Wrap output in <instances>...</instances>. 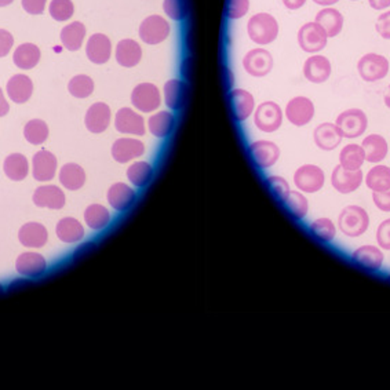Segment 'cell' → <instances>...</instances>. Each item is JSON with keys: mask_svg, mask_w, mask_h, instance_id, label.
<instances>
[{"mask_svg": "<svg viewBox=\"0 0 390 390\" xmlns=\"http://www.w3.org/2000/svg\"><path fill=\"white\" fill-rule=\"evenodd\" d=\"M247 33L258 46L271 45L278 36V23L269 13H256L247 23Z\"/></svg>", "mask_w": 390, "mask_h": 390, "instance_id": "1", "label": "cell"}, {"mask_svg": "<svg viewBox=\"0 0 390 390\" xmlns=\"http://www.w3.org/2000/svg\"><path fill=\"white\" fill-rule=\"evenodd\" d=\"M338 227L347 237H360L369 228V215L363 207H345L338 217Z\"/></svg>", "mask_w": 390, "mask_h": 390, "instance_id": "2", "label": "cell"}, {"mask_svg": "<svg viewBox=\"0 0 390 390\" xmlns=\"http://www.w3.org/2000/svg\"><path fill=\"white\" fill-rule=\"evenodd\" d=\"M254 124L262 133H275L283 124V109L273 101L259 104L254 111Z\"/></svg>", "mask_w": 390, "mask_h": 390, "instance_id": "3", "label": "cell"}, {"mask_svg": "<svg viewBox=\"0 0 390 390\" xmlns=\"http://www.w3.org/2000/svg\"><path fill=\"white\" fill-rule=\"evenodd\" d=\"M357 72L364 82L375 83V82H379L388 76L389 61L386 57H384L381 54L368 53L359 60Z\"/></svg>", "mask_w": 390, "mask_h": 390, "instance_id": "4", "label": "cell"}, {"mask_svg": "<svg viewBox=\"0 0 390 390\" xmlns=\"http://www.w3.org/2000/svg\"><path fill=\"white\" fill-rule=\"evenodd\" d=\"M294 184L303 193H318L325 184V174L316 164H303L294 173Z\"/></svg>", "mask_w": 390, "mask_h": 390, "instance_id": "5", "label": "cell"}, {"mask_svg": "<svg viewBox=\"0 0 390 390\" xmlns=\"http://www.w3.org/2000/svg\"><path fill=\"white\" fill-rule=\"evenodd\" d=\"M335 124L340 127L344 138H359L367 130L368 117L364 111L350 108L337 116Z\"/></svg>", "mask_w": 390, "mask_h": 390, "instance_id": "6", "label": "cell"}, {"mask_svg": "<svg viewBox=\"0 0 390 390\" xmlns=\"http://www.w3.org/2000/svg\"><path fill=\"white\" fill-rule=\"evenodd\" d=\"M170 23L161 16L153 14L146 17L139 25V38L149 46L161 45L170 35Z\"/></svg>", "mask_w": 390, "mask_h": 390, "instance_id": "7", "label": "cell"}, {"mask_svg": "<svg viewBox=\"0 0 390 390\" xmlns=\"http://www.w3.org/2000/svg\"><path fill=\"white\" fill-rule=\"evenodd\" d=\"M131 104L142 114H152L161 107V90L152 83H139L131 92Z\"/></svg>", "mask_w": 390, "mask_h": 390, "instance_id": "8", "label": "cell"}, {"mask_svg": "<svg viewBox=\"0 0 390 390\" xmlns=\"http://www.w3.org/2000/svg\"><path fill=\"white\" fill-rule=\"evenodd\" d=\"M315 112L316 109L313 101L303 95H298L290 99L284 111L287 120L296 127H303L309 124L315 117Z\"/></svg>", "mask_w": 390, "mask_h": 390, "instance_id": "9", "label": "cell"}, {"mask_svg": "<svg viewBox=\"0 0 390 390\" xmlns=\"http://www.w3.org/2000/svg\"><path fill=\"white\" fill-rule=\"evenodd\" d=\"M327 35L318 23H303L298 31V45L305 53L318 54L327 46Z\"/></svg>", "mask_w": 390, "mask_h": 390, "instance_id": "10", "label": "cell"}, {"mask_svg": "<svg viewBox=\"0 0 390 390\" xmlns=\"http://www.w3.org/2000/svg\"><path fill=\"white\" fill-rule=\"evenodd\" d=\"M272 54L265 48H253L243 58V68L253 77H265L273 69Z\"/></svg>", "mask_w": 390, "mask_h": 390, "instance_id": "11", "label": "cell"}, {"mask_svg": "<svg viewBox=\"0 0 390 390\" xmlns=\"http://www.w3.org/2000/svg\"><path fill=\"white\" fill-rule=\"evenodd\" d=\"M249 152L253 158L254 163L262 170L273 167L281 155L280 148L273 141H268V139L255 141L250 145Z\"/></svg>", "mask_w": 390, "mask_h": 390, "instance_id": "12", "label": "cell"}, {"mask_svg": "<svg viewBox=\"0 0 390 390\" xmlns=\"http://www.w3.org/2000/svg\"><path fill=\"white\" fill-rule=\"evenodd\" d=\"M363 181H364V175L362 170L349 171V170H345L344 167H341L340 164L332 170V174H331L332 188L342 195L356 192L362 186Z\"/></svg>", "mask_w": 390, "mask_h": 390, "instance_id": "13", "label": "cell"}, {"mask_svg": "<svg viewBox=\"0 0 390 390\" xmlns=\"http://www.w3.org/2000/svg\"><path fill=\"white\" fill-rule=\"evenodd\" d=\"M115 129L121 134L142 137L146 133L143 117L130 108H121L115 116Z\"/></svg>", "mask_w": 390, "mask_h": 390, "instance_id": "14", "label": "cell"}, {"mask_svg": "<svg viewBox=\"0 0 390 390\" xmlns=\"http://www.w3.org/2000/svg\"><path fill=\"white\" fill-rule=\"evenodd\" d=\"M302 72H303V76L306 80H309L310 83H315V85H320L330 79L332 67L327 57L313 54L312 57H309L305 61Z\"/></svg>", "mask_w": 390, "mask_h": 390, "instance_id": "15", "label": "cell"}, {"mask_svg": "<svg viewBox=\"0 0 390 390\" xmlns=\"http://www.w3.org/2000/svg\"><path fill=\"white\" fill-rule=\"evenodd\" d=\"M58 167L57 158L47 149L39 151L32 159V174L39 183H48L55 177Z\"/></svg>", "mask_w": 390, "mask_h": 390, "instance_id": "16", "label": "cell"}, {"mask_svg": "<svg viewBox=\"0 0 390 390\" xmlns=\"http://www.w3.org/2000/svg\"><path fill=\"white\" fill-rule=\"evenodd\" d=\"M112 158L117 163H129L141 158L145 153V145L136 138H119L112 145Z\"/></svg>", "mask_w": 390, "mask_h": 390, "instance_id": "17", "label": "cell"}, {"mask_svg": "<svg viewBox=\"0 0 390 390\" xmlns=\"http://www.w3.org/2000/svg\"><path fill=\"white\" fill-rule=\"evenodd\" d=\"M112 119L111 108L104 102H95L85 116L86 129L92 134H101L108 130Z\"/></svg>", "mask_w": 390, "mask_h": 390, "instance_id": "18", "label": "cell"}, {"mask_svg": "<svg viewBox=\"0 0 390 390\" xmlns=\"http://www.w3.org/2000/svg\"><path fill=\"white\" fill-rule=\"evenodd\" d=\"M232 115L236 121H246L255 111V99L251 92L243 89H234L229 94Z\"/></svg>", "mask_w": 390, "mask_h": 390, "instance_id": "19", "label": "cell"}, {"mask_svg": "<svg viewBox=\"0 0 390 390\" xmlns=\"http://www.w3.org/2000/svg\"><path fill=\"white\" fill-rule=\"evenodd\" d=\"M352 261L359 265L363 269H367L371 272L379 271L384 265L385 255L381 247L372 246V244H366L359 249H356L352 254Z\"/></svg>", "mask_w": 390, "mask_h": 390, "instance_id": "20", "label": "cell"}, {"mask_svg": "<svg viewBox=\"0 0 390 390\" xmlns=\"http://www.w3.org/2000/svg\"><path fill=\"white\" fill-rule=\"evenodd\" d=\"M342 133L335 123H322L313 131V141L316 146L325 152L337 149L342 142Z\"/></svg>", "mask_w": 390, "mask_h": 390, "instance_id": "21", "label": "cell"}, {"mask_svg": "<svg viewBox=\"0 0 390 390\" xmlns=\"http://www.w3.org/2000/svg\"><path fill=\"white\" fill-rule=\"evenodd\" d=\"M33 203L40 208L61 210L67 203V197L63 189L55 185H45L35 190Z\"/></svg>", "mask_w": 390, "mask_h": 390, "instance_id": "22", "label": "cell"}, {"mask_svg": "<svg viewBox=\"0 0 390 390\" xmlns=\"http://www.w3.org/2000/svg\"><path fill=\"white\" fill-rule=\"evenodd\" d=\"M86 54L92 64H107L112 55V43L104 33L92 35L86 45Z\"/></svg>", "mask_w": 390, "mask_h": 390, "instance_id": "23", "label": "cell"}, {"mask_svg": "<svg viewBox=\"0 0 390 390\" xmlns=\"http://www.w3.org/2000/svg\"><path fill=\"white\" fill-rule=\"evenodd\" d=\"M107 199H108L109 206L112 207L114 210L119 212H123L134 205V202L137 199V193L130 185L124 184V183H116L108 189Z\"/></svg>", "mask_w": 390, "mask_h": 390, "instance_id": "24", "label": "cell"}, {"mask_svg": "<svg viewBox=\"0 0 390 390\" xmlns=\"http://www.w3.org/2000/svg\"><path fill=\"white\" fill-rule=\"evenodd\" d=\"M186 95H188V85L184 80L180 79H170L164 83L163 87V97H164V104L170 111H180L186 102Z\"/></svg>", "mask_w": 390, "mask_h": 390, "instance_id": "25", "label": "cell"}, {"mask_svg": "<svg viewBox=\"0 0 390 390\" xmlns=\"http://www.w3.org/2000/svg\"><path fill=\"white\" fill-rule=\"evenodd\" d=\"M115 57L119 65L134 68L142 60V48L133 39H123L116 46Z\"/></svg>", "mask_w": 390, "mask_h": 390, "instance_id": "26", "label": "cell"}, {"mask_svg": "<svg viewBox=\"0 0 390 390\" xmlns=\"http://www.w3.org/2000/svg\"><path fill=\"white\" fill-rule=\"evenodd\" d=\"M18 239L21 244L28 249H42L46 246L48 240V232L46 227L38 222H28L21 227Z\"/></svg>", "mask_w": 390, "mask_h": 390, "instance_id": "27", "label": "cell"}, {"mask_svg": "<svg viewBox=\"0 0 390 390\" xmlns=\"http://www.w3.org/2000/svg\"><path fill=\"white\" fill-rule=\"evenodd\" d=\"M16 268L25 277H39L46 272L47 262L40 254L23 253L17 258Z\"/></svg>", "mask_w": 390, "mask_h": 390, "instance_id": "28", "label": "cell"}, {"mask_svg": "<svg viewBox=\"0 0 390 390\" xmlns=\"http://www.w3.org/2000/svg\"><path fill=\"white\" fill-rule=\"evenodd\" d=\"M315 23H319L325 32L327 38H335L342 32L344 16L340 10L332 7H324L316 14Z\"/></svg>", "mask_w": 390, "mask_h": 390, "instance_id": "29", "label": "cell"}, {"mask_svg": "<svg viewBox=\"0 0 390 390\" xmlns=\"http://www.w3.org/2000/svg\"><path fill=\"white\" fill-rule=\"evenodd\" d=\"M6 90L11 101H14L16 104H25L32 97L33 83L26 75H14L7 82Z\"/></svg>", "mask_w": 390, "mask_h": 390, "instance_id": "30", "label": "cell"}, {"mask_svg": "<svg viewBox=\"0 0 390 390\" xmlns=\"http://www.w3.org/2000/svg\"><path fill=\"white\" fill-rule=\"evenodd\" d=\"M57 237L67 244H75L83 240L85 237V227L72 217H65L60 220V222L55 227Z\"/></svg>", "mask_w": 390, "mask_h": 390, "instance_id": "31", "label": "cell"}, {"mask_svg": "<svg viewBox=\"0 0 390 390\" xmlns=\"http://www.w3.org/2000/svg\"><path fill=\"white\" fill-rule=\"evenodd\" d=\"M362 146L366 153V161L369 163H381L386 159L389 152L388 141L379 134H371L363 139Z\"/></svg>", "mask_w": 390, "mask_h": 390, "instance_id": "32", "label": "cell"}, {"mask_svg": "<svg viewBox=\"0 0 390 390\" xmlns=\"http://www.w3.org/2000/svg\"><path fill=\"white\" fill-rule=\"evenodd\" d=\"M175 127V116L168 111L156 112L148 119V129L156 138H167L171 136Z\"/></svg>", "mask_w": 390, "mask_h": 390, "instance_id": "33", "label": "cell"}, {"mask_svg": "<svg viewBox=\"0 0 390 390\" xmlns=\"http://www.w3.org/2000/svg\"><path fill=\"white\" fill-rule=\"evenodd\" d=\"M86 180V171L76 163H67L60 170V183L68 190L82 189Z\"/></svg>", "mask_w": 390, "mask_h": 390, "instance_id": "34", "label": "cell"}, {"mask_svg": "<svg viewBox=\"0 0 390 390\" xmlns=\"http://www.w3.org/2000/svg\"><path fill=\"white\" fill-rule=\"evenodd\" d=\"M364 161H366V153L363 146L359 143L345 145L340 152V166L344 167L345 170H349V171L362 170Z\"/></svg>", "mask_w": 390, "mask_h": 390, "instance_id": "35", "label": "cell"}, {"mask_svg": "<svg viewBox=\"0 0 390 390\" xmlns=\"http://www.w3.org/2000/svg\"><path fill=\"white\" fill-rule=\"evenodd\" d=\"M86 32H87V29H86L85 23H82L80 21L68 23L61 31V35H60L61 43L69 51H77L80 47L83 46Z\"/></svg>", "mask_w": 390, "mask_h": 390, "instance_id": "36", "label": "cell"}, {"mask_svg": "<svg viewBox=\"0 0 390 390\" xmlns=\"http://www.w3.org/2000/svg\"><path fill=\"white\" fill-rule=\"evenodd\" d=\"M13 61L18 68L25 69V70L35 68L40 61V50L33 43H23L16 48Z\"/></svg>", "mask_w": 390, "mask_h": 390, "instance_id": "37", "label": "cell"}, {"mask_svg": "<svg viewBox=\"0 0 390 390\" xmlns=\"http://www.w3.org/2000/svg\"><path fill=\"white\" fill-rule=\"evenodd\" d=\"M127 180L136 188H145L153 178V167L151 163L143 161H134L127 168Z\"/></svg>", "mask_w": 390, "mask_h": 390, "instance_id": "38", "label": "cell"}, {"mask_svg": "<svg viewBox=\"0 0 390 390\" xmlns=\"http://www.w3.org/2000/svg\"><path fill=\"white\" fill-rule=\"evenodd\" d=\"M364 180L371 192H386L390 189V167L377 164L368 171Z\"/></svg>", "mask_w": 390, "mask_h": 390, "instance_id": "39", "label": "cell"}, {"mask_svg": "<svg viewBox=\"0 0 390 390\" xmlns=\"http://www.w3.org/2000/svg\"><path fill=\"white\" fill-rule=\"evenodd\" d=\"M3 170L11 181H23L29 173V163L21 153H13L4 161Z\"/></svg>", "mask_w": 390, "mask_h": 390, "instance_id": "40", "label": "cell"}, {"mask_svg": "<svg viewBox=\"0 0 390 390\" xmlns=\"http://www.w3.org/2000/svg\"><path fill=\"white\" fill-rule=\"evenodd\" d=\"M85 222L90 229H105L111 222V212L102 205H90L85 211Z\"/></svg>", "mask_w": 390, "mask_h": 390, "instance_id": "41", "label": "cell"}, {"mask_svg": "<svg viewBox=\"0 0 390 390\" xmlns=\"http://www.w3.org/2000/svg\"><path fill=\"white\" fill-rule=\"evenodd\" d=\"M48 126L40 119H33L25 124L23 136L31 145H42L48 138Z\"/></svg>", "mask_w": 390, "mask_h": 390, "instance_id": "42", "label": "cell"}, {"mask_svg": "<svg viewBox=\"0 0 390 390\" xmlns=\"http://www.w3.org/2000/svg\"><path fill=\"white\" fill-rule=\"evenodd\" d=\"M309 230L315 237H318L323 243H331L337 236L335 224L332 222L331 218H327V217L315 220L309 225Z\"/></svg>", "mask_w": 390, "mask_h": 390, "instance_id": "43", "label": "cell"}, {"mask_svg": "<svg viewBox=\"0 0 390 390\" xmlns=\"http://www.w3.org/2000/svg\"><path fill=\"white\" fill-rule=\"evenodd\" d=\"M287 210L290 211V214L297 218V220H303L308 215L309 211V202L306 199V196L303 195V192L300 190H291L290 195L287 196V199L284 200Z\"/></svg>", "mask_w": 390, "mask_h": 390, "instance_id": "44", "label": "cell"}, {"mask_svg": "<svg viewBox=\"0 0 390 390\" xmlns=\"http://www.w3.org/2000/svg\"><path fill=\"white\" fill-rule=\"evenodd\" d=\"M68 92L75 98H87L94 92V82L87 75H76L69 80Z\"/></svg>", "mask_w": 390, "mask_h": 390, "instance_id": "45", "label": "cell"}, {"mask_svg": "<svg viewBox=\"0 0 390 390\" xmlns=\"http://www.w3.org/2000/svg\"><path fill=\"white\" fill-rule=\"evenodd\" d=\"M48 11L55 21L64 23L72 18L75 13V6L72 0H51Z\"/></svg>", "mask_w": 390, "mask_h": 390, "instance_id": "46", "label": "cell"}, {"mask_svg": "<svg viewBox=\"0 0 390 390\" xmlns=\"http://www.w3.org/2000/svg\"><path fill=\"white\" fill-rule=\"evenodd\" d=\"M166 16L174 21H183L188 16V0H163Z\"/></svg>", "mask_w": 390, "mask_h": 390, "instance_id": "47", "label": "cell"}, {"mask_svg": "<svg viewBox=\"0 0 390 390\" xmlns=\"http://www.w3.org/2000/svg\"><path fill=\"white\" fill-rule=\"evenodd\" d=\"M268 186H269V189L272 190V193L275 195L276 197L283 203L291 192V188H290V184L287 183V180H284L280 175H271L268 178Z\"/></svg>", "mask_w": 390, "mask_h": 390, "instance_id": "48", "label": "cell"}, {"mask_svg": "<svg viewBox=\"0 0 390 390\" xmlns=\"http://www.w3.org/2000/svg\"><path fill=\"white\" fill-rule=\"evenodd\" d=\"M250 9V0H227L225 13L230 20L243 18Z\"/></svg>", "mask_w": 390, "mask_h": 390, "instance_id": "49", "label": "cell"}, {"mask_svg": "<svg viewBox=\"0 0 390 390\" xmlns=\"http://www.w3.org/2000/svg\"><path fill=\"white\" fill-rule=\"evenodd\" d=\"M377 243L382 250L390 251V218L379 224L377 229Z\"/></svg>", "mask_w": 390, "mask_h": 390, "instance_id": "50", "label": "cell"}, {"mask_svg": "<svg viewBox=\"0 0 390 390\" xmlns=\"http://www.w3.org/2000/svg\"><path fill=\"white\" fill-rule=\"evenodd\" d=\"M375 29L378 32V35L384 39H390V11L382 13L375 23Z\"/></svg>", "mask_w": 390, "mask_h": 390, "instance_id": "51", "label": "cell"}, {"mask_svg": "<svg viewBox=\"0 0 390 390\" xmlns=\"http://www.w3.org/2000/svg\"><path fill=\"white\" fill-rule=\"evenodd\" d=\"M372 202L379 211L390 212V189L386 192H372Z\"/></svg>", "mask_w": 390, "mask_h": 390, "instance_id": "52", "label": "cell"}, {"mask_svg": "<svg viewBox=\"0 0 390 390\" xmlns=\"http://www.w3.org/2000/svg\"><path fill=\"white\" fill-rule=\"evenodd\" d=\"M47 0H23V10L32 16H39L46 9Z\"/></svg>", "mask_w": 390, "mask_h": 390, "instance_id": "53", "label": "cell"}, {"mask_svg": "<svg viewBox=\"0 0 390 390\" xmlns=\"http://www.w3.org/2000/svg\"><path fill=\"white\" fill-rule=\"evenodd\" d=\"M13 45H14L13 35L6 29H0V58L6 57L10 53Z\"/></svg>", "mask_w": 390, "mask_h": 390, "instance_id": "54", "label": "cell"}, {"mask_svg": "<svg viewBox=\"0 0 390 390\" xmlns=\"http://www.w3.org/2000/svg\"><path fill=\"white\" fill-rule=\"evenodd\" d=\"M368 4L374 9V10H385L390 7V0H368Z\"/></svg>", "mask_w": 390, "mask_h": 390, "instance_id": "55", "label": "cell"}, {"mask_svg": "<svg viewBox=\"0 0 390 390\" xmlns=\"http://www.w3.org/2000/svg\"><path fill=\"white\" fill-rule=\"evenodd\" d=\"M281 1L288 10H298L306 3V0H281Z\"/></svg>", "mask_w": 390, "mask_h": 390, "instance_id": "56", "label": "cell"}, {"mask_svg": "<svg viewBox=\"0 0 390 390\" xmlns=\"http://www.w3.org/2000/svg\"><path fill=\"white\" fill-rule=\"evenodd\" d=\"M10 111V107H9V102L6 101L4 95H3V92L0 89V117L7 115Z\"/></svg>", "mask_w": 390, "mask_h": 390, "instance_id": "57", "label": "cell"}, {"mask_svg": "<svg viewBox=\"0 0 390 390\" xmlns=\"http://www.w3.org/2000/svg\"><path fill=\"white\" fill-rule=\"evenodd\" d=\"M316 4H319V6H323V7H330V6H332V4H335V3H338L340 0H313Z\"/></svg>", "mask_w": 390, "mask_h": 390, "instance_id": "58", "label": "cell"}, {"mask_svg": "<svg viewBox=\"0 0 390 390\" xmlns=\"http://www.w3.org/2000/svg\"><path fill=\"white\" fill-rule=\"evenodd\" d=\"M384 102L385 105L390 109V85L388 86V90L385 92V97H384Z\"/></svg>", "mask_w": 390, "mask_h": 390, "instance_id": "59", "label": "cell"}, {"mask_svg": "<svg viewBox=\"0 0 390 390\" xmlns=\"http://www.w3.org/2000/svg\"><path fill=\"white\" fill-rule=\"evenodd\" d=\"M14 0H0V7H6L9 4H11Z\"/></svg>", "mask_w": 390, "mask_h": 390, "instance_id": "60", "label": "cell"}, {"mask_svg": "<svg viewBox=\"0 0 390 390\" xmlns=\"http://www.w3.org/2000/svg\"><path fill=\"white\" fill-rule=\"evenodd\" d=\"M0 293H3V287H1V284H0Z\"/></svg>", "mask_w": 390, "mask_h": 390, "instance_id": "61", "label": "cell"}, {"mask_svg": "<svg viewBox=\"0 0 390 390\" xmlns=\"http://www.w3.org/2000/svg\"><path fill=\"white\" fill-rule=\"evenodd\" d=\"M352 1H356V0H352Z\"/></svg>", "mask_w": 390, "mask_h": 390, "instance_id": "62", "label": "cell"}, {"mask_svg": "<svg viewBox=\"0 0 390 390\" xmlns=\"http://www.w3.org/2000/svg\"><path fill=\"white\" fill-rule=\"evenodd\" d=\"M389 278H390V275H389Z\"/></svg>", "mask_w": 390, "mask_h": 390, "instance_id": "63", "label": "cell"}]
</instances>
